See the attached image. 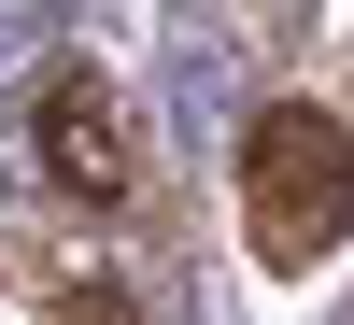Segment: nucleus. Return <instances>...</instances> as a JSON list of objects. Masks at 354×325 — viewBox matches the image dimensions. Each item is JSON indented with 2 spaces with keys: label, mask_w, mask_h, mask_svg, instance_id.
<instances>
[{
  "label": "nucleus",
  "mask_w": 354,
  "mask_h": 325,
  "mask_svg": "<svg viewBox=\"0 0 354 325\" xmlns=\"http://www.w3.org/2000/svg\"><path fill=\"white\" fill-rule=\"evenodd\" d=\"M57 325H142V311L113 297V283H71V297H57Z\"/></svg>",
  "instance_id": "obj_3"
},
{
  "label": "nucleus",
  "mask_w": 354,
  "mask_h": 325,
  "mask_svg": "<svg viewBox=\"0 0 354 325\" xmlns=\"http://www.w3.org/2000/svg\"><path fill=\"white\" fill-rule=\"evenodd\" d=\"M241 226L270 269H326L354 241V128L326 99H270L241 128Z\"/></svg>",
  "instance_id": "obj_1"
},
{
  "label": "nucleus",
  "mask_w": 354,
  "mask_h": 325,
  "mask_svg": "<svg viewBox=\"0 0 354 325\" xmlns=\"http://www.w3.org/2000/svg\"><path fill=\"white\" fill-rule=\"evenodd\" d=\"M43 170L71 198H128V113H113V85H85V71L43 85Z\"/></svg>",
  "instance_id": "obj_2"
}]
</instances>
